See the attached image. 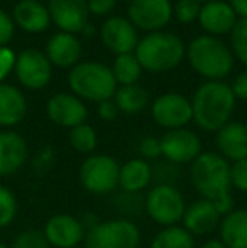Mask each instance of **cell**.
<instances>
[{
    "mask_svg": "<svg viewBox=\"0 0 247 248\" xmlns=\"http://www.w3.org/2000/svg\"><path fill=\"white\" fill-rule=\"evenodd\" d=\"M14 36V24L12 19L0 9V47H3Z\"/></svg>",
    "mask_w": 247,
    "mask_h": 248,
    "instance_id": "ab89813d",
    "label": "cell"
},
{
    "mask_svg": "<svg viewBox=\"0 0 247 248\" xmlns=\"http://www.w3.org/2000/svg\"><path fill=\"white\" fill-rule=\"evenodd\" d=\"M190 183L205 199H214L231 187V162L218 152H201L190 164Z\"/></svg>",
    "mask_w": 247,
    "mask_h": 248,
    "instance_id": "5b68a950",
    "label": "cell"
},
{
    "mask_svg": "<svg viewBox=\"0 0 247 248\" xmlns=\"http://www.w3.org/2000/svg\"><path fill=\"white\" fill-rule=\"evenodd\" d=\"M68 83L75 96L95 103L114 98L117 92L112 69L97 61H85L73 66Z\"/></svg>",
    "mask_w": 247,
    "mask_h": 248,
    "instance_id": "277c9868",
    "label": "cell"
},
{
    "mask_svg": "<svg viewBox=\"0 0 247 248\" xmlns=\"http://www.w3.org/2000/svg\"><path fill=\"white\" fill-rule=\"evenodd\" d=\"M49 16L63 32H83L88 24L86 0H49Z\"/></svg>",
    "mask_w": 247,
    "mask_h": 248,
    "instance_id": "2e32d148",
    "label": "cell"
},
{
    "mask_svg": "<svg viewBox=\"0 0 247 248\" xmlns=\"http://www.w3.org/2000/svg\"><path fill=\"white\" fill-rule=\"evenodd\" d=\"M43 235L51 248H78L85 242L86 230L78 216L58 213L46 221Z\"/></svg>",
    "mask_w": 247,
    "mask_h": 248,
    "instance_id": "8fae6325",
    "label": "cell"
},
{
    "mask_svg": "<svg viewBox=\"0 0 247 248\" xmlns=\"http://www.w3.org/2000/svg\"><path fill=\"white\" fill-rule=\"evenodd\" d=\"M29 150L22 135L0 132V176H10L26 164Z\"/></svg>",
    "mask_w": 247,
    "mask_h": 248,
    "instance_id": "ffe728a7",
    "label": "cell"
},
{
    "mask_svg": "<svg viewBox=\"0 0 247 248\" xmlns=\"http://www.w3.org/2000/svg\"><path fill=\"white\" fill-rule=\"evenodd\" d=\"M0 248H10V247H9V245H5V243L0 242Z\"/></svg>",
    "mask_w": 247,
    "mask_h": 248,
    "instance_id": "7dc6e473",
    "label": "cell"
},
{
    "mask_svg": "<svg viewBox=\"0 0 247 248\" xmlns=\"http://www.w3.org/2000/svg\"><path fill=\"white\" fill-rule=\"evenodd\" d=\"M180 179H181V167L165 159L154 160V164H152V183L176 186Z\"/></svg>",
    "mask_w": 247,
    "mask_h": 248,
    "instance_id": "4dcf8cb0",
    "label": "cell"
},
{
    "mask_svg": "<svg viewBox=\"0 0 247 248\" xmlns=\"http://www.w3.org/2000/svg\"><path fill=\"white\" fill-rule=\"evenodd\" d=\"M220 219L222 216L215 209L214 202L210 199L200 198L186 204L185 215L180 225L197 238V236H205L215 232L220 225Z\"/></svg>",
    "mask_w": 247,
    "mask_h": 248,
    "instance_id": "9a60e30c",
    "label": "cell"
},
{
    "mask_svg": "<svg viewBox=\"0 0 247 248\" xmlns=\"http://www.w3.org/2000/svg\"><path fill=\"white\" fill-rule=\"evenodd\" d=\"M198 248H227V247H225L218 238H210V240H207V242L201 243Z\"/></svg>",
    "mask_w": 247,
    "mask_h": 248,
    "instance_id": "bcb514c9",
    "label": "cell"
},
{
    "mask_svg": "<svg viewBox=\"0 0 247 248\" xmlns=\"http://www.w3.org/2000/svg\"><path fill=\"white\" fill-rule=\"evenodd\" d=\"M232 54L237 56L241 62L247 66V19H237L231 32Z\"/></svg>",
    "mask_w": 247,
    "mask_h": 248,
    "instance_id": "1f68e13d",
    "label": "cell"
},
{
    "mask_svg": "<svg viewBox=\"0 0 247 248\" xmlns=\"http://www.w3.org/2000/svg\"><path fill=\"white\" fill-rule=\"evenodd\" d=\"M16 66V54L9 47H0V81L10 73Z\"/></svg>",
    "mask_w": 247,
    "mask_h": 248,
    "instance_id": "60d3db41",
    "label": "cell"
},
{
    "mask_svg": "<svg viewBox=\"0 0 247 248\" xmlns=\"http://www.w3.org/2000/svg\"><path fill=\"white\" fill-rule=\"evenodd\" d=\"M114 206L120 213V218L134 219L144 213V194L120 191L114 196Z\"/></svg>",
    "mask_w": 247,
    "mask_h": 248,
    "instance_id": "f1b7e54d",
    "label": "cell"
},
{
    "mask_svg": "<svg viewBox=\"0 0 247 248\" xmlns=\"http://www.w3.org/2000/svg\"><path fill=\"white\" fill-rule=\"evenodd\" d=\"M201 150V140L193 130L188 128H175L168 130L161 137V159L173 162L176 166L191 164Z\"/></svg>",
    "mask_w": 247,
    "mask_h": 248,
    "instance_id": "30bf717a",
    "label": "cell"
},
{
    "mask_svg": "<svg viewBox=\"0 0 247 248\" xmlns=\"http://www.w3.org/2000/svg\"><path fill=\"white\" fill-rule=\"evenodd\" d=\"M152 184V164L135 157L120 164L119 187L127 193H144Z\"/></svg>",
    "mask_w": 247,
    "mask_h": 248,
    "instance_id": "44dd1931",
    "label": "cell"
},
{
    "mask_svg": "<svg viewBox=\"0 0 247 248\" xmlns=\"http://www.w3.org/2000/svg\"><path fill=\"white\" fill-rule=\"evenodd\" d=\"M97 111H99V117L102 118V120H105V122L115 120L117 115L120 113L119 108H117V105H115V101H114V98L105 100V101H100Z\"/></svg>",
    "mask_w": 247,
    "mask_h": 248,
    "instance_id": "b9f144b4",
    "label": "cell"
},
{
    "mask_svg": "<svg viewBox=\"0 0 247 248\" xmlns=\"http://www.w3.org/2000/svg\"><path fill=\"white\" fill-rule=\"evenodd\" d=\"M26 2H37V0H26Z\"/></svg>",
    "mask_w": 247,
    "mask_h": 248,
    "instance_id": "681fc988",
    "label": "cell"
},
{
    "mask_svg": "<svg viewBox=\"0 0 247 248\" xmlns=\"http://www.w3.org/2000/svg\"><path fill=\"white\" fill-rule=\"evenodd\" d=\"M82 56V44L73 34L58 32L49 39L46 47V58L51 64H56L60 68H73L78 64V59Z\"/></svg>",
    "mask_w": 247,
    "mask_h": 248,
    "instance_id": "7402d4cb",
    "label": "cell"
},
{
    "mask_svg": "<svg viewBox=\"0 0 247 248\" xmlns=\"http://www.w3.org/2000/svg\"><path fill=\"white\" fill-rule=\"evenodd\" d=\"M200 9L201 5L197 0H178L173 9V14L181 24H191L195 19H198Z\"/></svg>",
    "mask_w": 247,
    "mask_h": 248,
    "instance_id": "e575fe53",
    "label": "cell"
},
{
    "mask_svg": "<svg viewBox=\"0 0 247 248\" xmlns=\"http://www.w3.org/2000/svg\"><path fill=\"white\" fill-rule=\"evenodd\" d=\"M139 154H141V159L148 160H158L161 159V139L158 137H144L139 142Z\"/></svg>",
    "mask_w": 247,
    "mask_h": 248,
    "instance_id": "74e56055",
    "label": "cell"
},
{
    "mask_svg": "<svg viewBox=\"0 0 247 248\" xmlns=\"http://www.w3.org/2000/svg\"><path fill=\"white\" fill-rule=\"evenodd\" d=\"M229 5L241 19H247V0H229Z\"/></svg>",
    "mask_w": 247,
    "mask_h": 248,
    "instance_id": "f6af8a7d",
    "label": "cell"
},
{
    "mask_svg": "<svg viewBox=\"0 0 247 248\" xmlns=\"http://www.w3.org/2000/svg\"><path fill=\"white\" fill-rule=\"evenodd\" d=\"M231 88H232V93H234L235 98H241V100L247 101V69L242 71L241 75L235 78L234 85H232Z\"/></svg>",
    "mask_w": 247,
    "mask_h": 248,
    "instance_id": "ee69618b",
    "label": "cell"
},
{
    "mask_svg": "<svg viewBox=\"0 0 247 248\" xmlns=\"http://www.w3.org/2000/svg\"><path fill=\"white\" fill-rule=\"evenodd\" d=\"M16 73L26 88L41 90L51 79V62L37 49H26L16 59Z\"/></svg>",
    "mask_w": 247,
    "mask_h": 248,
    "instance_id": "4fadbf2b",
    "label": "cell"
},
{
    "mask_svg": "<svg viewBox=\"0 0 247 248\" xmlns=\"http://www.w3.org/2000/svg\"><path fill=\"white\" fill-rule=\"evenodd\" d=\"M234 108L235 96L231 86L224 81L203 83L191 98L195 124L207 132H218L229 124Z\"/></svg>",
    "mask_w": 247,
    "mask_h": 248,
    "instance_id": "6da1fadb",
    "label": "cell"
},
{
    "mask_svg": "<svg viewBox=\"0 0 247 248\" xmlns=\"http://www.w3.org/2000/svg\"><path fill=\"white\" fill-rule=\"evenodd\" d=\"M217 230L218 240L227 248H247V209L235 208L222 216Z\"/></svg>",
    "mask_w": 247,
    "mask_h": 248,
    "instance_id": "603a6c76",
    "label": "cell"
},
{
    "mask_svg": "<svg viewBox=\"0 0 247 248\" xmlns=\"http://www.w3.org/2000/svg\"><path fill=\"white\" fill-rule=\"evenodd\" d=\"M201 27L207 31L210 36H222V34L232 32L235 22H237V16L232 10V7L227 2L222 0H212L207 2L200 9V16H198Z\"/></svg>",
    "mask_w": 247,
    "mask_h": 248,
    "instance_id": "d6986e66",
    "label": "cell"
},
{
    "mask_svg": "<svg viewBox=\"0 0 247 248\" xmlns=\"http://www.w3.org/2000/svg\"><path fill=\"white\" fill-rule=\"evenodd\" d=\"M117 0H86L88 10L95 16H105L115 7Z\"/></svg>",
    "mask_w": 247,
    "mask_h": 248,
    "instance_id": "7bdbcfd3",
    "label": "cell"
},
{
    "mask_svg": "<svg viewBox=\"0 0 247 248\" xmlns=\"http://www.w3.org/2000/svg\"><path fill=\"white\" fill-rule=\"evenodd\" d=\"M99 137L92 125L82 124L69 130V145L80 154H92L97 149Z\"/></svg>",
    "mask_w": 247,
    "mask_h": 248,
    "instance_id": "f546056e",
    "label": "cell"
},
{
    "mask_svg": "<svg viewBox=\"0 0 247 248\" xmlns=\"http://www.w3.org/2000/svg\"><path fill=\"white\" fill-rule=\"evenodd\" d=\"M54 160H56V154H54V149L46 145L41 150H37V154L34 155L33 166L34 170L37 174H46L51 170V167L54 166Z\"/></svg>",
    "mask_w": 247,
    "mask_h": 248,
    "instance_id": "8d00e7d4",
    "label": "cell"
},
{
    "mask_svg": "<svg viewBox=\"0 0 247 248\" xmlns=\"http://www.w3.org/2000/svg\"><path fill=\"white\" fill-rule=\"evenodd\" d=\"M17 215V199L5 186H0V228L9 226Z\"/></svg>",
    "mask_w": 247,
    "mask_h": 248,
    "instance_id": "d6a6232c",
    "label": "cell"
},
{
    "mask_svg": "<svg viewBox=\"0 0 247 248\" xmlns=\"http://www.w3.org/2000/svg\"><path fill=\"white\" fill-rule=\"evenodd\" d=\"M197 2H198V3H200V2H205V3H207V2H212V0H197Z\"/></svg>",
    "mask_w": 247,
    "mask_h": 248,
    "instance_id": "c3c4849f",
    "label": "cell"
},
{
    "mask_svg": "<svg viewBox=\"0 0 247 248\" xmlns=\"http://www.w3.org/2000/svg\"><path fill=\"white\" fill-rule=\"evenodd\" d=\"M154 122L166 130L185 128L193 120L191 100L180 93H165L158 96L151 107Z\"/></svg>",
    "mask_w": 247,
    "mask_h": 248,
    "instance_id": "9c48e42d",
    "label": "cell"
},
{
    "mask_svg": "<svg viewBox=\"0 0 247 248\" xmlns=\"http://www.w3.org/2000/svg\"><path fill=\"white\" fill-rule=\"evenodd\" d=\"M217 152L229 162L247 159V124L244 122H229L215 137Z\"/></svg>",
    "mask_w": 247,
    "mask_h": 248,
    "instance_id": "ac0fdd59",
    "label": "cell"
},
{
    "mask_svg": "<svg viewBox=\"0 0 247 248\" xmlns=\"http://www.w3.org/2000/svg\"><path fill=\"white\" fill-rule=\"evenodd\" d=\"M27 103L24 95L10 85H0V125L14 127L26 117Z\"/></svg>",
    "mask_w": 247,
    "mask_h": 248,
    "instance_id": "cb8c5ba5",
    "label": "cell"
},
{
    "mask_svg": "<svg viewBox=\"0 0 247 248\" xmlns=\"http://www.w3.org/2000/svg\"><path fill=\"white\" fill-rule=\"evenodd\" d=\"M114 101H115L119 111L127 115H135L141 110H144L146 105L149 103V93L146 88L135 85H125L117 88L115 95H114Z\"/></svg>",
    "mask_w": 247,
    "mask_h": 248,
    "instance_id": "484cf974",
    "label": "cell"
},
{
    "mask_svg": "<svg viewBox=\"0 0 247 248\" xmlns=\"http://www.w3.org/2000/svg\"><path fill=\"white\" fill-rule=\"evenodd\" d=\"M114 73V78H115L117 85H135L137 79L141 78V64H139L135 54H120L115 58L114 62V68H110Z\"/></svg>",
    "mask_w": 247,
    "mask_h": 248,
    "instance_id": "83f0119b",
    "label": "cell"
},
{
    "mask_svg": "<svg viewBox=\"0 0 247 248\" xmlns=\"http://www.w3.org/2000/svg\"><path fill=\"white\" fill-rule=\"evenodd\" d=\"M142 233L134 219L114 218L99 221L85 235V248H139Z\"/></svg>",
    "mask_w": 247,
    "mask_h": 248,
    "instance_id": "52a82bcc",
    "label": "cell"
},
{
    "mask_svg": "<svg viewBox=\"0 0 247 248\" xmlns=\"http://www.w3.org/2000/svg\"><path fill=\"white\" fill-rule=\"evenodd\" d=\"M210 201L214 202L215 209L220 213V216L229 215V213L235 209V199H234V193H232V191H225V193L218 194L217 198L210 199Z\"/></svg>",
    "mask_w": 247,
    "mask_h": 248,
    "instance_id": "f35d334b",
    "label": "cell"
},
{
    "mask_svg": "<svg viewBox=\"0 0 247 248\" xmlns=\"http://www.w3.org/2000/svg\"><path fill=\"white\" fill-rule=\"evenodd\" d=\"M10 248H51L49 243L46 242L43 232L37 230H26V232L19 233L14 240Z\"/></svg>",
    "mask_w": 247,
    "mask_h": 248,
    "instance_id": "836d02e7",
    "label": "cell"
},
{
    "mask_svg": "<svg viewBox=\"0 0 247 248\" xmlns=\"http://www.w3.org/2000/svg\"><path fill=\"white\" fill-rule=\"evenodd\" d=\"M231 187L232 191L247 193V159L231 162Z\"/></svg>",
    "mask_w": 247,
    "mask_h": 248,
    "instance_id": "d590c367",
    "label": "cell"
},
{
    "mask_svg": "<svg viewBox=\"0 0 247 248\" xmlns=\"http://www.w3.org/2000/svg\"><path fill=\"white\" fill-rule=\"evenodd\" d=\"M131 2H132V0H131Z\"/></svg>",
    "mask_w": 247,
    "mask_h": 248,
    "instance_id": "f907efd6",
    "label": "cell"
},
{
    "mask_svg": "<svg viewBox=\"0 0 247 248\" xmlns=\"http://www.w3.org/2000/svg\"><path fill=\"white\" fill-rule=\"evenodd\" d=\"M127 14L135 29L156 32L171 20L173 7L169 0H132Z\"/></svg>",
    "mask_w": 247,
    "mask_h": 248,
    "instance_id": "7c38bea8",
    "label": "cell"
},
{
    "mask_svg": "<svg viewBox=\"0 0 247 248\" xmlns=\"http://www.w3.org/2000/svg\"><path fill=\"white\" fill-rule=\"evenodd\" d=\"M16 22L27 32H43L51 22L49 10L39 2H26L20 0L14 9Z\"/></svg>",
    "mask_w": 247,
    "mask_h": 248,
    "instance_id": "d4e9b609",
    "label": "cell"
},
{
    "mask_svg": "<svg viewBox=\"0 0 247 248\" xmlns=\"http://www.w3.org/2000/svg\"><path fill=\"white\" fill-rule=\"evenodd\" d=\"M48 117L53 124L65 128H75L85 124L86 120V107L78 96L68 95V93H58L48 101Z\"/></svg>",
    "mask_w": 247,
    "mask_h": 248,
    "instance_id": "e0dca14e",
    "label": "cell"
},
{
    "mask_svg": "<svg viewBox=\"0 0 247 248\" xmlns=\"http://www.w3.org/2000/svg\"><path fill=\"white\" fill-rule=\"evenodd\" d=\"M186 209V201L178 186L152 184L144 193V213L161 228L180 225Z\"/></svg>",
    "mask_w": 247,
    "mask_h": 248,
    "instance_id": "8992f818",
    "label": "cell"
},
{
    "mask_svg": "<svg viewBox=\"0 0 247 248\" xmlns=\"http://www.w3.org/2000/svg\"><path fill=\"white\" fill-rule=\"evenodd\" d=\"M120 164L107 154H90L78 170L80 183L86 193L93 196H107L119 187Z\"/></svg>",
    "mask_w": 247,
    "mask_h": 248,
    "instance_id": "ba28073f",
    "label": "cell"
},
{
    "mask_svg": "<svg viewBox=\"0 0 247 248\" xmlns=\"http://www.w3.org/2000/svg\"><path fill=\"white\" fill-rule=\"evenodd\" d=\"M195 236L181 225L161 228L151 240L149 248H195Z\"/></svg>",
    "mask_w": 247,
    "mask_h": 248,
    "instance_id": "4316f807",
    "label": "cell"
},
{
    "mask_svg": "<svg viewBox=\"0 0 247 248\" xmlns=\"http://www.w3.org/2000/svg\"><path fill=\"white\" fill-rule=\"evenodd\" d=\"M185 44L175 32L156 31L139 41L135 47V58L142 69L152 73H163L176 68L185 58Z\"/></svg>",
    "mask_w": 247,
    "mask_h": 248,
    "instance_id": "7a4b0ae2",
    "label": "cell"
},
{
    "mask_svg": "<svg viewBox=\"0 0 247 248\" xmlns=\"http://www.w3.org/2000/svg\"><path fill=\"white\" fill-rule=\"evenodd\" d=\"M103 44L114 54H131L139 44L137 29L125 17H110L100 29Z\"/></svg>",
    "mask_w": 247,
    "mask_h": 248,
    "instance_id": "5bb4252c",
    "label": "cell"
},
{
    "mask_svg": "<svg viewBox=\"0 0 247 248\" xmlns=\"http://www.w3.org/2000/svg\"><path fill=\"white\" fill-rule=\"evenodd\" d=\"M191 68L208 81H220L231 75L234 54L225 43L214 36H200L191 41L186 51Z\"/></svg>",
    "mask_w": 247,
    "mask_h": 248,
    "instance_id": "3957f363",
    "label": "cell"
}]
</instances>
